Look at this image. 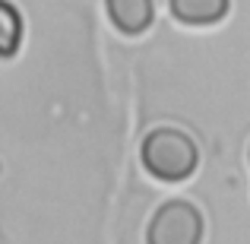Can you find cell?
<instances>
[{"label":"cell","mask_w":250,"mask_h":244,"mask_svg":"<svg viewBox=\"0 0 250 244\" xmlns=\"http://www.w3.org/2000/svg\"><path fill=\"white\" fill-rule=\"evenodd\" d=\"M143 165L162 181H184L200 165V149L184 130L159 127L143 143Z\"/></svg>","instance_id":"1"},{"label":"cell","mask_w":250,"mask_h":244,"mask_svg":"<svg viewBox=\"0 0 250 244\" xmlns=\"http://www.w3.org/2000/svg\"><path fill=\"white\" fill-rule=\"evenodd\" d=\"M149 244H196L203 238V216L193 203L171 200L155 209V219L146 232Z\"/></svg>","instance_id":"2"},{"label":"cell","mask_w":250,"mask_h":244,"mask_svg":"<svg viewBox=\"0 0 250 244\" xmlns=\"http://www.w3.org/2000/svg\"><path fill=\"white\" fill-rule=\"evenodd\" d=\"M104 6L124 35H143L155 19V0H104Z\"/></svg>","instance_id":"3"},{"label":"cell","mask_w":250,"mask_h":244,"mask_svg":"<svg viewBox=\"0 0 250 244\" xmlns=\"http://www.w3.org/2000/svg\"><path fill=\"white\" fill-rule=\"evenodd\" d=\"M171 13L187 25H212L228 13V0H171Z\"/></svg>","instance_id":"4"},{"label":"cell","mask_w":250,"mask_h":244,"mask_svg":"<svg viewBox=\"0 0 250 244\" xmlns=\"http://www.w3.org/2000/svg\"><path fill=\"white\" fill-rule=\"evenodd\" d=\"M22 44V16L13 3L0 0V57H13Z\"/></svg>","instance_id":"5"}]
</instances>
